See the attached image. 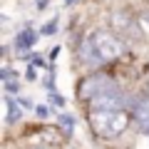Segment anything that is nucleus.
Listing matches in <instances>:
<instances>
[{
    "mask_svg": "<svg viewBox=\"0 0 149 149\" xmlns=\"http://www.w3.org/2000/svg\"><path fill=\"white\" fill-rule=\"evenodd\" d=\"M90 127L97 137L114 139L127 132L129 114L124 109H90Z\"/></svg>",
    "mask_w": 149,
    "mask_h": 149,
    "instance_id": "1",
    "label": "nucleus"
},
{
    "mask_svg": "<svg viewBox=\"0 0 149 149\" xmlns=\"http://www.w3.org/2000/svg\"><path fill=\"white\" fill-rule=\"evenodd\" d=\"M92 42H95V47H97V52H100L102 62H112V60H117L119 55L124 52L122 40H119L117 35L107 32V30H97L95 35H92Z\"/></svg>",
    "mask_w": 149,
    "mask_h": 149,
    "instance_id": "2",
    "label": "nucleus"
},
{
    "mask_svg": "<svg viewBox=\"0 0 149 149\" xmlns=\"http://www.w3.org/2000/svg\"><path fill=\"white\" fill-rule=\"evenodd\" d=\"M112 90H119L117 85H114V80L112 77H107V74H92V77H87V80L80 82V90H77V95L82 97V100H95V97L100 95H107V92Z\"/></svg>",
    "mask_w": 149,
    "mask_h": 149,
    "instance_id": "3",
    "label": "nucleus"
},
{
    "mask_svg": "<svg viewBox=\"0 0 149 149\" xmlns=\"http://www.w3.org/2000/svg\"><path fill=\"white\" fill-rule=\"evenodd\" d=\"M90 109H124V97L119 90H112L107 95L90 100Z\"/></svg>",
    "mask_w": 149,
    "mask_h": 149,
    "instance_id": "4",
    "label": "nucleus"
},
{
    "mask_svg": "<svg viewBox=\"0 0 149 149\" xmlns=\"http://www.w3.org/2000/svg\"><path fill=\"white\" fill-rule=\"evenodd\" d=\"M132 114H134V119L139 122V127L149 134V100H137L132 104Z\"/></svg>",
    "mask_w": 149,
    "mask_h": 149,
    "instance_id": "5",
    "label": "nucleus"
},
{
    "mask_svg": "<svg viewBox=\"0 0 149 149\" xmlns=\"http://www.w3.org/2000/svg\"><path fill=\"white\" fill-rule=\"evenodd\" d=\"M80 57L85 60L87 65H102V57H100V52H97L95 42H92V37L82 42V52H80Z\"/></svg>",
    "mask_w": 149,
    "mask_h": 149,
    "instance_id": "6",
    "label": "nucleus"
},
{
    "mask_svg": "<svg viewBox=\"0 0 149 149\" xmlns=\"http://www.w3.org/2000/svg\"><path fill=\"white\" fill-rule=\"evenodd\" d=\"M32 42H35V32L25 27V30L17 32V37H15V50L17 52H27V50L32 47Z\"/></svg>",
    "mask_w": 149,
    "mask_h": 149,
    "instance_id": "7",
    "label": "nucleus"
},
{
    "mask_svg": "<svg viewBox=\"0 0 149 149\" xmlns=\"http://www.w3.org/2000/svg\"><path fill=\"white\" fill-rule=\"evenodd\" d=\"M20 114H22V109H20V100H10L8 97V117H5V122L8 124H13L15 119H20Z\"/></svg>",
    "mask_w": 149,
    "mask_h": 149,
    "instance_id": "8",
    "label": "nucleus"
},
{
    "mask_svg": "<svg viewBox=\"0 0 149 149\" xmlns=\"http://www.w3.org/2000/svg\"><path fill=\"white\" fill-rule=\"evenodd\" d=\"M62 127H65V132H72V119H70V117H62Z\"/></svg>",
    "mask_w": 149,
    "mask_h": 149,
    "instance_id": "9",
    "label": "nucleus"
},
{
    "mask_svg": "<svg viewBox=\"0 0 149 149\" xmlns=\"http://www.w3.org/2000/svg\"><path fill=\"white\" fill-rule=\"evenodd\" d=\"M35 112H37V114H40V117H47V109H45V107H37Z\"/></svg>",
    "mask_w": 149,
    "mask_h": 149,
    "instance_id": "10",
    "label": "nucleus"
},
{
    "mask_svg": "<svg viewBox=\"0 0 149 149\" xmlns=\"http://www.w3.org/2000/svg\"><path fill=\"white\" fill-rule=\"evenodd\" d=\"M147 95H149V85H147Z\"/></svg>",
    "mask_w": 149,
    "mask_h": 149,
    "instance_id": "11",
    "label": "nucleus"
},
{
    "mask_svg": "<svg viewBox=\"0 0 149 149\" xmlns=\"http://www.w3.org/2000/svg\"><path fill=\"white\" fill-rule=\"evenodd\" d=\"M65 3H72V0H65Z\"/></svg>",
    "mask_w": 149,
    "mask_h": 149,
    "instance_id": "12",
    "label": "nucleus"
},
{
    "mask_svg": "<svg viewBox=\"0 0 149 149\" xmlns=\"http://www.w3.org/2000/svg\"><path fill=\"white\" fill-rule=\"evenodd\" d=\"M40 149H47V147H40Z\"/></svg>",
    "mask_w": 149,
    "mask_h": 149,
    "instance_id": "13",
    "label": "nucleus"
}]
</instances>
